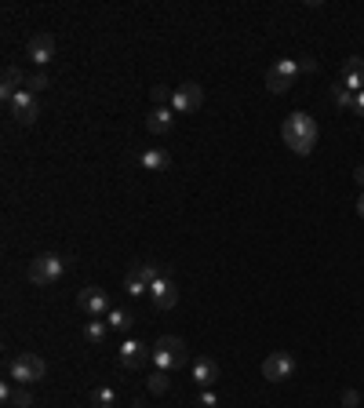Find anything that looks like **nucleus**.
Returning <instances> with one entry per match:
<instances>
[{
  "label": "nucleus",
  "instance_id": "3",
  "mask_svg": "<svg viewBox=\"0 0 364 408\" xmlns=\"http://www.w3.org/2000/svg\"><path fill=\"white\" fill-rule=\"evenodd\" d=\"M62 274H66V259H59V255H37V259L26 266L30 285H55Z\"/></svg>",
  "mask_w": 364,
  "mask_h": 408
},
{
  "label": "nucleus",
  "instance_id": "28",
  "mask_svg": "<svg viewBox=\"0 0 364 408\" xmlns=\"http://www.w3.org/2000/svg\"><path fill=\"white\" fill-rule=\"evenodd\" d=\"M197 408H219V394H212V390H204L201 398H197Z\"/></svg>",
  "mask_w": 364,
  "mask_h": 408
},
{
  "label": "nucleus",
  "instance_id": "31",
  "mask_svg": "<svg viewBox=\"0 0 364 408\" xmlns=\"http://www.w3.org/2000/svg\"><path fill=\"white\" fill-rule=\"evenodd\" d=\"M11 390H15L11 382H0V398H4V401H11Z\"/></svg>",
  "mask_w": 364,
  "mask_h": 408
},
{
  "label": "nucleus",
  "instance_id": "21",
  "mask_svg": "<svg viewBox=\"0 0 364 408\" xmlns=\"http://www.w3.org/2000/svg\"><path fill=\"white\" fill-rule=\"evenodd\" d=\"M117 405V390L113 387H99L91 394V408H113Z\"/></svg>",
  "mask_w": 364,
  "mask_h": 408
},
{
  "label": "nucleus",
  "instance_id": "33",
  "mask_svg": "<svg viewBox=\"0 0 364 408\" xmlns=\"http://www.w3.org/2000/svg\"><path fill=\"white\" fill-rule=\"evenodd\" d=\"M354 178H357V183L364 186V164H357V168H354Z\"/></svg>",
  "mask_w": 364,
  "mask_h": 408
},
{
  "label": "nucleus",
  "instance_id": "13",
  "mask_svg": "<svg viewBox=\"0 0 364 408\" xmlns=\"http://www.w3.org/2000/svg\"><path fill=\"white\" fill-rule=\"evenodd\" d=\"M219 379H223V368H219V361H212V357H197V361H193V382H197L201 390L215 387Z\"/></svg>",
  "mask_w": 364,
  "mask_h": 408
},
{
  "label": "nucleus",
  "instance_id": "25",
  "mask_svg": "<svg viewBox=\"0 0 364 408\" xmlns=\"http://www.w3.org/2000/svg\"><path fill=\"white\" fill-rule=\"evenodd\" d=\"M51 81H48V73H30V76H26V92H44V88H48Z\"/></svg>",
  "mask_w": 364,
  "mask_h": 408
},
{
  "label": "nucleus",
  "instance_id": "4",
  "mask_svg": "<svg viewBox=\"0 0 364 408\" xmlns=\"http://www.w3.org/2000/svg\"><path fill=\"white\" fill-rule=\"evenodd\" d=\"M44 372H48V365H44V357H37V354H19V357H11V361H8V376L15 379L19 387L44 379Z\"/></svg>",
  "mask_w": 364,
  "mask_h": 408
},
{
  "label": "nucleus",
  "instance_id": "7",
  "mask_svg": "<svg viewBox=\"0 0 364 408\" xmlns=\"http://www.w3.org/2000/svg\"><path fill=\"white\" fill-rule=\"evenodd\" d=\"M201 102H204V88H201V84H193V81H186V84H179V88H175V95H172V110H175V113H197V110H201Z\"/></svg>",
  "mask_w": 364,
  "mask_h": 408
},
{
  "label": "nucleus",
  "instance_id": "32",
  "mask_svg": "<svg viewBox=\"0 0 364 408\" xmlns=\"http://www.w3.org/2000/svg\"><path fill=\"white\" fill-rule=\"evenodd\" d=\"M354 113H357V117H364V92L357 95V106H354Z\"/></svg>",
  "mask_w": 364,
  "mask_h": 408
},
{
  "label": "nucleus",
  "instance_id": "10",
  "mask_svg": "<svg viewBox=\"0 0 364 408\" xmlns=\"http://www.w3.org/2000/svg\"><path fill=\"white\" fill-rule=\"evenodd\" d=\"M26 59L37 62V66H48V62L55 59V37H51V33L30 37V44H26Z\"/></svg>",
  "mask_w": 364,
  "mask_h": 408
},
{
  "label": "nucleus",
  "instance_id": "12",
  "mask_svg": "<svg viewBox=\"0 0 364 408\" xmlns=\"http://www.w3.org/2000/svg\"><path fill=\"white\" fill-rule=\"evenodd\" d=\"M117 357H121V365H124V368H132V372H135V368H142L146 361H153V350H150V347H142V343H135V339H128L124 347L117 350Z\"/></svg>",
  "mask_w": 364,
  "mask_h": 408
},
{
  "label": "nucleus",
  "instance_id": "8",
  "mask_svg": "<svg viewBox=\"0 0 364 408\" xmlns=\"http://www.w3.org/2000/svg\"><path fill=\"white\" fill-rule=\"evenodd\" d=\"M263 376H266L270 382H284V379H292V376H295V357H292V354H284V350L270 354L266 361H263Z\"/></svg>",
  "mask_w": 364,
  "mask_h": 408
},
{
  "label": "nucleus",
  "instance_id": "34",
  "mask_svg": "<svg viewBox=\"0 0 364 408\" xmlns=\"http://www.w3.org/2000/svg\"><path fill=\"white\" fill-rule=\"evenodd\" d=\"M357 212L364 215V194H361V201H357Z\"/></svg>",
  "mask_w": 364,
  "mask_h": 408
},
{
  "label": "nucleus",
  "instance_id": "17",
  "mask_svg": "<svg viewBox=\"0 0 364 408\" xmlns=\"http://www.w3.org/2000/svg\"><path fill=\"white\" fill-rule=\"evenodd\" d=\"M139 164H142L146 172L157 175V172H168V168H172V157H168V150H157V146H153V150H142Z\"/></svg>",
  "mask_w": 364,
  "mask_h": 408
},
{
  "label": "nucleus",
  "instance_id": "16",
  "mask_svg": "<svg viewBox=\"0 0 364 408\" xmlns=\"http://www.w3.org/2000/svg\"><path fill=\"white\" fill-rule=\"evenodd\" d=\"M26 88V76H22V70L19 66H4V81H0V99L4 102H11L19 92Z\"/></svg>",
  "mask_w": 364,
  "mask_h": 408
},
{
  "label": "nucleus",
  "instance_id": "14",
  "mask_svg": "<svg viewBox=\"0 0 364 408\" xmlns=\"http://www.w3.org/2000/svg\"><path fill=\"white\" fill-rule=\"evenodd\" d=\"M150 299H153V306H157V310H172V306L179 303V288L172 285V277H161L157 285L150 288Z\"/></svg>",
  "mask_w": 364,
  "mask_h": 408
},
{
  "label": "nucleus",
  "instance_id": "19",
  "mask_svg": "<svg viewBox=\"0 0 364 408\" xmlns=\"http://www.w3.org/2000/svg\"><path fill=\"white\" fill-rule=\"evenodd\" d=\"M106 336H110V325L99 321V317H91V321L84 325V339H88V343H102Z\"/></svg>",
  "mask_w": 364,
  "mask_h": 408
},
{
  "label": "nucleus",
  "instance_id": "22",
  "mask_svg": "<svg viewBox=\"0 0 364 408\" xmlns=\"http://www.w3.org/2000/svg\"><path fill=\"white\" fill-rule=\"evenodd\" d=\"M124 292H128V296H150V285H146V280H142V277L132 270V274L124 277Z\"/></svg>",
  "mask_w": 364,
  "mask_h": 408
},
{
  "label": "nucleus",
  "instance_id": "1",
  "mask_svg": "<svg viewBox=\"0 0 364 408\" xmlns=\"http://www.w3.org/2000/svg\"><path fill=\"white\" fill-rule=\"evenodd\" d=\"M281 135H284V146H292V153L306 157V153H314V146H317V121L310 117V113H292V117L284 121Z\"/></svg>",
  "mask_w": 364,
  "mask_h": 408
},
{
  "label": "nucleus",
  "instance_id": "9",
  "mask_svg": "<svg viewBox=\"0 0 364 408\" xmlns=\"http://www.w3.org/2000/svg\"><path fill=\"white\" fill-rule=\"evenodd\" d=\"M8 106H11V117H15L19 124H33V121H37V113H41V102H37L33 92H26V88L8 102Z\"/></svg>",
  "mask_w": 364,
  "mask_h": 408
},
{
  "label": "nucleus",
  "instance_id": "15",
  "mask_svg": "<svg viewBox=\"0 0 364 408\" xmlns=\"http://www.w3.org/2000/svg\"><path fill=\"white\" fill-rule=\"evenodd\" d=\"M172 124H175V110L172 106H157V110H150V117H146V132L168 135V132H172Z\"/></svg>",
  "mask_w": 364,
  "mask_h": 408
},
{
  "label": "nucleus",
  "instance_id": "2",
  "mask_svg": "<svg viewBox=\"0 0 364 408\" xmlns=\"http://www.w3.org/2000/svg\"><path fill=\"white\" fill-rule=\"evenodd\" d=\"M190 361V350H186V339L179 336H161L153 343V365L161 368V372H175Z\"/></svg>",
  "mask_w": 364,
  "mask_h": 408
},
{
  "label": "nucleus",
  "instance_id": "11",
  "mask_svg": "<svg viewBox=\"0 0 364 408\" xmlns=\"http://www.w3.org/2000/svg\"><path fill=\"white\" fill-rule=\"evenodd\" d=\"M339 84L346 88V92H354V95L364 92V59H361V55H350V59H346Z\"/></svg>",
  "mask_w": 364,
  "mask_h": 408
},
{
  "label": "nucleus",
  "instance_id": "30",
  "mask_svg": "<svg viewBox=\"0 0 364 408\" xmlns=\"http://www.w3.org/2000/svg\"><path fill=\"white\" fill-rule=\"evenodd\" d=\"M357 401H361L357 390H343V405H346V408H357Z\"/></svg>",
  "mask_w": 364,
  "mask_h": 408
},
{
  "label": "nucleus",
  "instance_id": "26",
  "mask_svg": "<svg viewBox=\"0 0 364 408\" xmlns=\"http://www.w3.org/2000/svg\"><path fill=\"white\" fill-rule=\"evenodd\" d=\"M168 382H172V379H168V372H161V368H157V372L150 376V390H153V394H164Z\"/></svg>",
  "mask_w": 364,
  "mask_h": 408
},
{
  "label": "nucleus",
  "instance_id": "5",
  "mask_svg": "<svg viewBox=\"0 0 364 408\" xmlns=\"http://www.w3.org/2000/svg\"><path fill=\"white\" fill-rule=\"evenodd\" d=\"M299 76V59H281L277 66H270L266 73V88L273 95H284V92H292V81Z\"/></svg>",
  "mask_w": 364,
  "mask_h": 408
},
{
  "label": "nucleus",
  "instance_id": "6",
  "mask_svg": "<svg viewBox=\"0 0 364 408\" xmlns=\"http://www.w3.org/2000/svg\"><path fill=\"white\" fill-rule=\"evenodd\" d=\"M77 306H81L88 317H106V314L113 310V306H110V296H106L99 285H88V288L77 292Z\"/></svg>",
  "mask_w": 364,
  "mask_h": 408
},
{
  "label": "nucleus",
  "instance_id": "23",
  "mask_svg": "<svg viewBox=\"0 0 364 408\" xmlns=\"http://www.w3.org/2000/svg\"><path fill=\"white\" fill-rule=\"evenodd\" d=\"M135 274H139L142 280H146V285H150V288H153V285H157V280L164 277V274H161V266H157V263H142V266L135 263Z\"/></svg>",
  "mask_w": 364,
  "mask_h": 408
},
{
  "label": "nucleus",
  "instance_id": "20",
  "mask_svg": "<svg viewBox=\"0 0 364 408\" xmlns=\"http://www.w3.org/2000/svg\"><path fill=\"white\" fill-rule=\"evenodd\" d=\"M332 99H335V106H343V110H354V106H357V95H354V92H346V88H343L339 81L332 84Z\"/></svg>",
  "mask_w": 364,
  "mask_h": 408
},
{
  "label": "nucleus",
  "instance_id": "27",
  "mask_svg": "<svg viewBox=\"0 0 364 408\" xmlns=\"http://www.w3.org/2000/svg\"><path fill=\"white\" fill-rule=\"evenodd\" d=\"M150 95H153V102H157V106H172V95H175V92H168L164 84H157Z\"/></svg>",
  "mask_w": 364,
  "mask_h": 408
},
{
  "label": "nucleus",
  "instance_id": "18",
  "mask_svg": "<svg viewBox=\"0 0 364 408\" xmlns=\"http://www.w3.org/2000/svg\"><path fill=\"white\" fill-rule=\"evenodd\" d=\"M106 317H110L106 325H110L113 332H128V328L135 325V314H132V310H110Z\"/></svg>",
  "mask_w": 364,
  "mask_h": 408
},
{
  "label": "nucleus",
  "instance_id": "29",
  "mask_svg": "<svg viewBox=\"0 0 364 408\" xmlns=\"http://www.w3.org/2000/svg\"><path fill=\"white\" fill-rule=\"evenodd\" d=\"M299 73H317V59H299Z\"/></svg>",
  "mask_w": 364,
  "mask_h": 408
},
{
  "label": "nucleus",
  "instance_id": "24",
  "mask_svg": "<svg viewBox=\"0 0 364 408\" xmlns=\"http://www.w3.org/2000/svg\"><path fill=\"white\" fill-rule=\"evenodd\" d=\"M11 408H33V394L26 390V387H15L11 390V401H8Z\"/></svg>",
  "mask_w": 364,
  "mask_h": 408
}]
</instances>
